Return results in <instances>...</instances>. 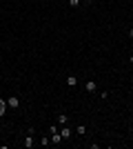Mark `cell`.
<instances>
[{
	"mask_svg": "<svg viewBox=\"0 0 133 149\" xmlns=\"http://www.w3.org/2000/svg\"><path fill=\"white\" fill-rule=\"evenodd\" d=\"M76 134H78V136H84V134H87V127H84V125H78V127H76Z\"/></svg>",
	"mask_w": 133,
	"mask_h": 149,
	"instance_id": "30bf717a",
	"label": "cell"
},
{
	"mask_svg": "<svg viewBox=\"0 0 133 149\" xmlns=\"http://www.w3.org/2000/svg\"><path fill=\"white\" fill-rule=\"evenodd\" d=\"M80 5H82V0H69V7H73V9H78Z\"/></svg>",
	"mask_w": 133,
	"mask_h": 149,
	"instance_id": "8fae6325",
	"label": "cell"
},
{
	"mask_svg": "<svg viewBox=\"0 0 133 149\" xmlns=\"http://www.w3.org/2000/svg\"><path fill=\"white\" fill-rule=\"evenodd\" d=\"M0 138H2V134H0Z\"/></svg>",
	"mask_w": 133,
	"mask_h": 149,
	"instance_id": "9a60e30c",
	"label": "cell"
},
{
	"mask_svg": "<svg viewBox=\"0 0 133 149\" xmlns=\"http://www.w3.org/2000/svg\"><path fill=\"white\" fill-rule=\"evenodd\" d=\"M22 145H25L27 149H33L36 145H38L36 140H33V134H31V131H27V136H25V140H22Z\"/></svg>",
	"mask_w": 133,
	"mask_h": 149,
	"instance_id": "6da1fadb",
	"label": "cell"
},
{
	"mask_svg": "<svg viewBox=\"0 0 133 149\" xmlns=\"http://www.w3.org/2000/svg\"><path fill=\"white\" fill-rule=\"evenodd\" d=\"M7 105L13 107V109H18V107H20V98H18V96H9V98H7Z\"/></svg>",
	"mask_w": 133,
	"mask_h": 149,
	"instance_id": "277c9868",
	"label": "cell"
},
{
	"mask_svg": "<svg viewBox=\"0 0 133 149\" xmlns=\"http://www.w3.org/2000/svg\"><path fill=\"white\" fill-rule=\"evenodd\" d=\"M7 107H9V105H7V100L2 98V96H0V118H5V113H7Z\"/></svg>",
	"mask_w": 133,
	"mask_h": 149,
	"instance_id": "5b68a950",
	"label": "cell"
},
{
	"mask_svg": "<svg viewBox=\"0 0 133 149\" xmlns=\"http://www.w3.org/2000/svg\"><path fill=\"white\" fill-rule=\"evenodd\" d=\"M40 147H49V145H51V140H49V136H42V138H40Z\"/></svg>",
	"mask_w": 133,
	"mask_h": 149,
	"instance_id": "9c48e42d",
	"label": "cell"
},
{
	"mask_svg": "<svg viewBox=\"0 0 133 149\" xmlns=\"http://www.w3.org/2000/svg\"><path fill=\"white\" fill-rule=\"evenodd\" d=\"M67 85H69V87H76V85H78V78H76V76H67Z\"/></svg>",
	"mask_w": 133,
	"mask_h": 149,
	"instance_id": "ba28073f",
	"label": "cell"
},
{
	"mask_svg": "<svg viewBox=\"0 0 133 149\" xmlns=\"http://www.w3.org/2000/svg\"><path fill=\"white\" fill-rule=\"evenodd\" d=\"M0 96H2V91H0Z\"/></svg>",
	"mask_w": 133,
	"mask_h": 149,
	"instance_id": "5bb4252c",
	"label": "cell"
},
{
	"mask_svg": "<svg viewBox=\"0 0 133 149\" xmlns=\"http://www.w3.org/2000/svg\"><path fill=\"white\" fill-rule=\"evenodd\" d=\"M84 91H87V93H95V91H98V82H95V80H87V82H84Z\"/></svg>",
	"mask_w": 133,
	"mask_h": 149,
	"instance_id": "3957f363",
	"label": "cell"
},
{
	"mask_svg": "<svg viewBox=\"0 0 133 149\" xmlns=\"http://www.w3.org/2000/svg\"><path fill=\"white\" fill-rule=\"evenodd\" d=\"M60 143H62V136H60V131L51 134V145H60Z\"/></svg>",
	"mask_w": 133,
	"mask_h": 149,
	"instance_id": "8992f818",
	"label": "cell"
},
{
	"mask_svg": "<svg viewBox=\"0 0 133 149\" xmlns=\"http://www.w3.org/2000/svg\"><path fill=\"white\" fill-rule=\"evenodd\" d=\"M60 136H62V140H67V143L71 140L73 131H71V127H69V125H62V129H60Z\"/></svg>",
	"mask_w": 133,
	"mask_h": 149,
	"instance_id": "7a4b0ae2",
	"label": "cell"
},
{
	"mask_svg": "<svg viewBox=\"0 0 133 149\" xmlns=\"http://www.w3.org/2000/svg\"><path fill=\"white\" fill-rule=\"evenodd\" d=\"M129 62H131V65H133V54H131V56H129Z\"/></svg>",
	"mask_w": 133,
	"mask_h": 149,
	"instance_id": "4fadbf2b",
	"label": "cell"
},
{
	"mask_svg": "<svg viewBox=\"0 0 133 149\" xmlns=\"http://www.w3.org/2000/svg\"><path fill=\"white\" fill-rule=\"evenodd\" d=\"M129 38H131V40H133V27H131V29H129Z\"/></svg>",
	"mask_w": 133,
	"mask_h": 149,
	"instance_id": "7c38bea8",
	"label": "cell"
},
{
	"mask_svg": "<svg viewBox=\"0 0 133 149\" xmlns=\"http://www.w3.org/2000/svg\"><path fill=\"white\" fill-rule=\"evenodd\" d=\"M58 125H69V116L67 113H58Z\"/></svg>",
	"mask_w": 133,
	"mask_h": 149,
	"instance_id": "52a82bcc",
	"label": "cell"
}]
</instances>
